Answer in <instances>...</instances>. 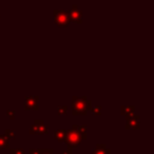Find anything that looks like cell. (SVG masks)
<instances>
[{"mask_svg":"<svg viewBox=\"0 0 154 154\" xmlns=\"http://www.w3.org/2000/svg\"><path fill=\"white\" fill-rule=\"evenodd\" d=\"M66 134V129H58V130H54V138H55L57 141H59V143L64 141Z\"/></svg>","mask_w":154,"mask_h":154,"instance_id":"9c48e42d","label":"cell"},{"mask_svg":"<svg viewBox=\"0 0 154 154\" xmlns=\"http://www.w3.org/2000/svg\"><path fill=\"white\" fill-rule=\"evenodd\" d=\"M69 17L71 21H74L78 24L82 23V11L78 9V5H73L71 11L69 12Z\"/></svg>","mask_w":154,"mask_h":154,"instance_id":"5b68a950","label":"cell"},{"mask_svg":"<svg viewBox=\"0 0 154 154\" xmlns=\"http://www.w3.org/2000/svg\"><path fill=\"white\" fill-rule=\"evenodd\" d=\"M38 99L39 96H35V95H31V96H26V103H24V110H39L38 106Z\"/></svg>","mask_w":154,"mask_h":154,"instance_id":"8992f818","label":"cell"},{"mask_svg":"<svg viewBox=\"0 0 154 154\" xmlns=\"http://www.w3.org/2000/svg\"><path fill=\"white\" fill-rule=\"evenodd\" d=\"M68 106L66 105H59L57 107V113L58 115H66L68 113Z\"/></svg>","mask_w":154,"mask_h":154,"instance_id":"4fadbf2b","label":"cell"},{"mask_svg":"<svg viewBox=\"0 0 154 154\" xmlns=\"http://www.w3.org/2000/svg\"><path fill=\"white\" fill-rule=\"evenodd\" d=\"M126 120H127V125H126V129H134V130H138L139 129V115L136 114H132V115L126 116Z\"/></svg>","mask_w":154,"mask_h":154,"instance_id":"52a82bcc","label":"cell"},{"mask_svg":"<svg viewBox=\"0 0 154 154\" xmlns=\"http://www.w3.org/2000/svg\"><path fill=\"white\" fill-rule=\"evenodd\" d=\"M92 154H111V150L108 149L105 143H98L92 151Z\"/></svg>","mask_w":154,"mask_h":154,"instance_id":"ba28073f","label":"cell"},{"mask_svg":"<svg viewBox=\"0 0 154 154\" xmlns=\"http://www.w3.org/2000/svg\"><path fill=\"white\" fill-rule=\"evenodd\" d=\"M58 154H73V150H72V148H68V149L64 150L63 152H61V153H58Z\"/></svg>","mask_w":154,"mask_h":154,"instance_id":"ffe728a7","label":"cell"},{"mask_svg":"<svg viewBox=\"0 0 154 154\" xmlns=\"http://www.w3.org/2000/svg\"><path fill=\"white\" fill-rule=\"evenodd\" d=\"M41 154H54V151L53 149H42Z\"/></svg>","mask_w":154,"mask_h":154,"instance_id":"d6986e66","label":"cell"},{"mask_svg":"<svg viewBox=\"0 0 154 154\" xmlns=\"http://www.w3.org/2000/svg\"><path fill=\"white\" fill-rule=\"evenodd\" d=\"M41 150L42 149H30L29 150V153L30 154H41Z\"/></svg>","mask_w":154,"mask_h":154,"instance_id":"ac0fdd59","label":"cell"},{"mask_svg":"<svg viewBox=\"0 0 154 154\" xmlns=\"http://www.w3.org/2000/svg\"><path fill=\"white\" fill-rule=\"evenodd\" d=\"M82 138L80 133L78 132V126L77 125H73L72 128L70 130H66V138H64V143H66L68 148H74L77 147L82 143Z\"/></svg>","mask_w":154,"mask_h":154,"instance_id":"7a4b0ae2","label":"cell"},{"mask_svg":"<svg viewBox=\"0 0 154 154\" xmlns=\"http://www.w3.org/2000/svg\"><path fill=\"white\" fill-rule=\"evenodd\" d=\"M0 149H10L9 138L5 134H0Z\"/></svg>","mask_w":154,"mask_h":154,"instance_id":"8fae6325","label":"cell"},{"mask_svg":"<svg viewBox=\"0 0 154 154\" xmlns=\"http://www.w3.org/2000/svg\"><path fill=\"white\" fill-rule=\"evenodd\" d=\"M49 127L45 125L42 119H35L30 128V134H48Z\"/></svg>","mask_w":154,"mask_h":154,"instance_id":"277c9868","label":"cell"},{"mask_svg":"<svg viewBox=\"0 0 154 154\" xmlns=\"http://www.w3.org/2000/svg\"><path fill=\"white\" fill-rule=\"evenodd\" d=\"M55 23L59 26H68L71 20L69 17V12L66 10H54L53 11Z\"/></svg>","mask_w":154,"mask_h":154,"instance_id":"3957f363","label":"cell"},{"mask_svg":"<svg viewBox=\"0 0 154 154\" xmlns=\"http://www.w3.org/2000/svg\"><path fill=\"white\" fill-rule=\"evenodd\" d=\"M101 106H95V107H92V113L94 115H101Z\"/></svg>","mask_w":154,"mask_h":154,"instance_id":"9a60e30c","label":"cell"},{"mask_svg":"<svg viewBox=\"0 0 154 154\" xmlns=\"http://www.w3.org/2000/svg\"><path fill=\"white\" fill-rule=\"evenodd\" d=\"M5 135L8 138H12L14 139L16 137V131L14 129H5Z\"/></svg>","mask_w":154,"mask_h":154,"instance_id":"5bb4252c","label":"cell"},{"mask_svg":"<svg viewBox=\"0 0 154 154\" xmlns=\"http://www.w3.org/2000/svg\"><path fill=\"white\" fill-rule=\"evenodd\" d=\"M135 107L134 106H122L120 107V113L125 116H129L134 114Z\"/></svg>","mask_w":154,"mask_h":154,"instance_id":"30bf717a","label":"cell"},{"mask_svg":"<svg viewBox=\"0 0 154 154\" xmlns=\"http://www.w3.org/2000/svg\"><path fill=\"white\" fill-rule=\"evenodd\" d=\"M92 110V101L88 100L87 96H73L72 113L73 115H87Z\"/></svg>","mask_w":154,"mask_h":154,"instance_id":"6da1fadb","label":"cell"},{"mask_svg":"<svg viewBox=\"0 0 154 154\" xmlns=\"http://www.w3.org/2000/svg\"><path fill=\"white\" fill-rule=\"evenodd\" d=\"M87 130H88V126H87V125H82V126H78V132L80 133L82 139L88 138V133H87Z\"/></svg>","mask_w":154,"mask_h":154,"instance_id":"7c38bea8","label":"cell"},{"mask_svg":"<svg viewBox=\"0 0 154 154\" xmlns=\"http://www.w3.org/2000/svg\"><path fill=\"white\" fill-rule=\"evenodd\" d=\"M0 18H1V15H0Z\"/></svg>","mask_w":154,"mask_h":154,"instance_id":"44dd1931","label":"cell"},{"mask_svg":"<svg viewBox=\"0 0 154 154\" xmlns=\"http://www.w3.org/2000/svg\"><path fill=\"white\" fill-rule=\"evenodd\" d=\"M7 114H8V116L10 117V119H12V120L15 119V111H13V110H8Z\"/></svg>","mask_w":154,"mask_h":154,"instance_id":"e0dca14e","label":"cell"},{"mask_svg":"<svg viewBox=\"0 0 154 154\" xmlns=\"http://www.w3.org/2000/svg\"><path fill=\"white\" fill-rule=\"evenodd\" d=\"M10 154H24V150L21 148L18 149H10Z\"/></svg>","mask_w":154,"mask_h":154,"instance_id":"2e32d148","label":"cell"}]
</instances>
